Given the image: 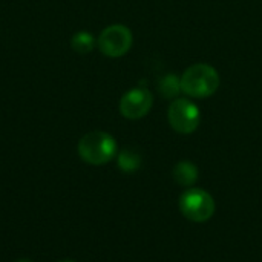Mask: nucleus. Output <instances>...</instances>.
Wrapping results in <instances>:
<instances>
[{
	"instance_id": "nucleus-1",
	"label": "nucleus",
	"mask_w": 262,
	"mask_h": 262,
	"mask_svg": "<svg viewBox=\"0 0 262 262\" xmlns=\"http://www.w3.org/2000/svg\"><path fill=\"white\" fill-rule=\"evenodd\" d=\"M181 80V92L192 98H207L213 95L220 88L218 71L206 63H196L187 68Z\"/></svg>"
},
{
	"instance_id": "nucleus-2",
	"label": "nucleus",
	"mask_w": 262,
	"mask_h": 262,
	"mask_svg": "<svg viewBox=\"0 0 262 262\" xmlns=\"http://www.w3.org/2000/svg\"><path fill=\"white\" fill-rule=\"evenodd\" d=\"M117 154V141L112 135L101 130H94L81 137L78 141V155L83 161L92 166L109 163Z\"/></svg>"
},
{
	"instance_id": "nucleus-3",
	"label": "nucleus",
	"mask_w": 262,
	"mask_h": 262,
	"mask_svg": "<svg viewBox=\"0 0 262 262\" xmlns=\"http://www.w3.org/2000/svg\"><path fill=\"white\" fill-rule=\"evenodd\" d=\"M167 120L175 132L189 135L198 129L201 123V114L198 106L189 98H175L169 106Z\"/></svg>"
},
{
	"instance_id": "nucleus-4",
	"label": "nucleus",
	"mask_w": 262,
	"mask_h": 262,
	"mask_svg": "<svg viewBox=\"0 0 262 262\" xmlns=\"http://www.w3.org/2000/svg\"><path fill=\"white\" fill-rule=\"evenodd\" d=\"M180 210L193 223H206L215 213V201L203 189H189L180 198Z\"/></svg>"
},
{
	"instance_id": "nucleus-5",
	"label": "nucleus",
	"mask_w": 262,
	"mask_h": 262,
	"mask_svg": "<svg viewBox=\"0 0 262 262\" xmlns=\"http://www.w3.org/2000/svg\"><path fill=\"white\" fill-rule=\"evenodd\" d=\"M132 32L127 26L124 25H111L104 28L97 40L98 49L111 58H118L123 57L124 54L129 52L132 48Z\"/></svg>"
},
{
	"instance_id": "nucleus-6",
	"label": "nucleus",
	"mask_w": 262,
	"mask_h": 262,
	"mask_svg": "<svg viewBox=\"0 0 262 262\" xmlns=\"http://www.w3.org/2000/svg\"><path fill=\"white\" fill-rule=\"evenodd\" d=\"M154 98L147 88L138 86L127 91L120 100V112L127 120H140L152 109Z\"/></svg>"
},
{
	"instance_id": "nucleus-7",
	"label": "nucleus",
	"mask_w": 262,
	"mask_h": 262,
	"mask_svg": "<svg viewBox=\"0 0 262 262\" xmlns=\"http://www.w3.org/2000/svg\"><path fill=\"white\" fill-rule=\"evenodd\" d=\"M175 181L183 187H190L198 180V169L190 161H180L173 169Z\"/></svg>"
},
{
	"instance_id": "nucleus-8",
	"label": "nucleus",
	"mask_w": 262,
	"mask_h": 262,
	"mask_svg": "<svg viewBox=\"0 0 262 262\" xmlns=\"http://www.w3.org/2000/svg\"><path fill=\"white\" fill-rule=\"evenodd\" d=\"M158 91L166 98H178V94L181 92V80L170 72L160 80Z\"/></svg>"
},
{
	"instance_id": "nucleus-9",
	"label": "nucleus",
	"mask_w": 262,
	"mask_h": 262,
	"mask_svg": "<svg viewBox=\"0 0 262 262\" xmlns=\"http://www.w3.org/2000/svg\"><path fill=\"white\" fill-rule=\"evenodd\" d=\"M71 46L75 52L78 54H88L94 49L95 46V38L91 32L88 31H80L72 35L71 38Z\"/></svg>"
},
{
	"instance_id": "nucleus-10",
	"label": "nucleus",
	"mask_w": 262,
	"mask_h": 262,
	"mask_svg": "<svg viewBox=\"0 0 262 262\" xmlns=\"http://www.w3.org/2000/svg\"><path fill=\"white\" fill-rule=\"evenodd\" d=\"M140 164H141V157L134 150L126 149L118 155V166L124 172H134L140 167Z\"/></svg>"
},
{
	"instance_id": "nucleus-11",
	"label": "nucleus",
	"mask_w": 262,
	"mask_h": 262,
	"mask_svg": "<svg viewBox=\"0 0 262 262\" xmlns=\"http://www.w3.org/2000/svg\"><path fill=\"white\" fill-rule=\"evenodd\" d=\"M17 262H32V261H29V259H18Z\"/></svg>"
},
{
	"instance_id": "nucleus-12",
	"label": "nucleus",
	"mask_w": 262,
	"mask_h": 262,
	"mask_svg": "<svg viewBox=\"0 0 262 262\" xmlns=\"http://www.w3.org/2000/svg\"><path fill=\"white\" fill-rule=\"evenodd\" d=\"M58 262H74V261H58Z\"/></svg>"
}]
</instances>
